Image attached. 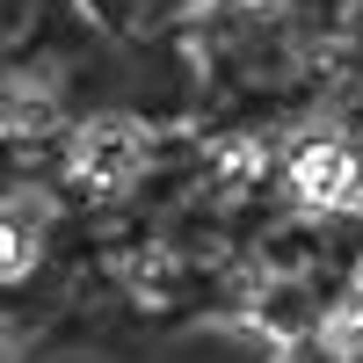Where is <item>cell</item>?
Segmentation results:
<instances>
[{"mask_svg":"<svg viewBox=\"0 0 363 363\" xmlns=\"http://www.w3.org/2000/svg\"><path fill=\"white\" fill-rule=\"evenodd\" d=\"M298 189H306V196H342V189H349V160H342V153L298 160Z\"/></svg>","mask_w":363,"mask_h":363,"instance_id":"6da1fadb","label":"cell"},{"mask_svg":"<svg viewBox=\"0 0 363 363\" xmlns=\"http://www.w3.org/2000/svg\"><path fill=\"white\" fill-rule=\"evenodd\" d=\"M124 167H131V138L102 131V138H95V174H124Z\"/></svg>","mask_w":363,"mask_h":363,"instance_id":"7a4b0ae2","label":"cell"}]
</instances>
